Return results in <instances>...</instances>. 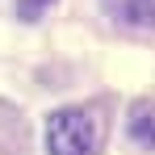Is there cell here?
Wrapping results in <instances>:
<instances>
[{
	"instance_id": "6da1fadb",
	"label": "cell",
	"mask_w": 155,
	"mask_h": 155,
	"mask_svg": "<svg viewBox=\"0 0 155 155\" xmlns=\"http://www.w3.org/2000/svg\"><path fill=\"white\" fill-rule=\"evenodd\" d=\"M109 117L101 105H67L46 122V151L51 155H101Z\"/></svg>"
},
{
	"instance_id": "7a4b0ae2",
	"label": "cell",
	"mask_w": 155,
	"mask_h": 155,
	"mask_svg": "<svg viewBox=\"0 0 155 155\" xmlns=\"http://www.w3.org/2000/svg\"><path fill=\"white\" fill-rule=\"evenodd\" d=\"M29 143V126L21 117V109L8 101H0V155H17Z\"/></svg>"
},
{
	"instance_id": "3957f363",
	"label": "cell",
	"mask_w": 155,
	"mask_h": 155,
	"mask_svg": "<svg viewBox=\"0 0 155 155\" xmlns=\"http://www.w3.org/2000/svg\"><path fill=\"white\" fill-rule=\"evenodd\" d=\"M105 13L122 25H134V29H151L155 25V0H101Z\"/></svg>"
},
{
	"instance_id": "277c9868",
	"label": "cell",
	"mask_w": 155,
	"mask_h": 155,
	"mask_svg": "<svg viewBox=\"0 0 155 155\" xmlns=\"http://www.w3.org/2000/svg\"><path fill=\"white\" fill-rule=\"evenodd\" d=\"M126 130L138 147L155 151V105L151 101H134L130 105V117H126Z\"/></svg>"
},
{
	"instance_id": "5b68a950",
	"label": "cell",
	"mask_w": 155,
	"mask_h": 155,
	"mask_svg": "<svg viewBox=\"0 0 155 155\" xmlns=\"http://www.w3.org/2000/svg\"><path fill=\"white\" fill-rule=\"evenodd\" d=\"M51 4L54 0H17V17H21V21H38Z\"/></svg>"
}]
</instances>
